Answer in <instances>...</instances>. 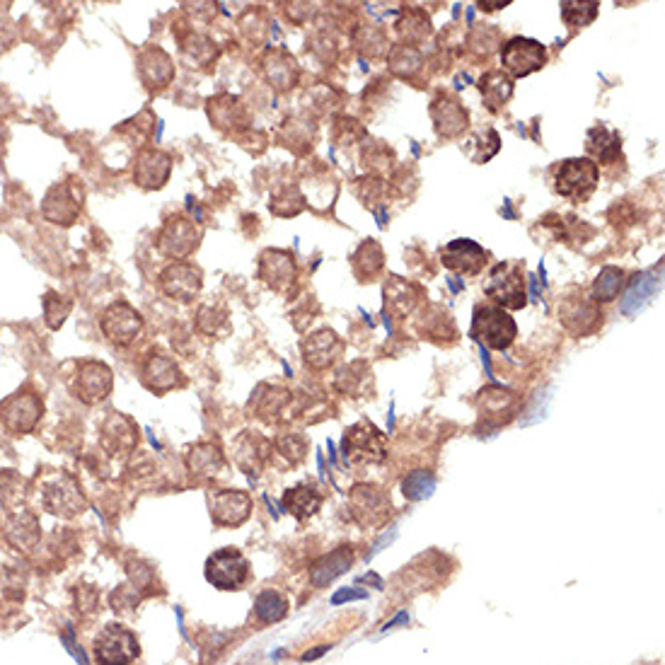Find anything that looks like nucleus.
<instances>
[{
	"mask_svg": "<svg viewBox=\"0 0 665 665\" xmlns=\"http://www.w3.org/2000/svg\"><path fill=\"white\" fill-rule=\"evenodd\" d=\"M39 503L46 513L59 518H78L88 508L78 479L66 472H51L39 482Z\"/></svg>",
	"mask_w": 665,
	"mask_h": 665,
	"instance_id": "obj_1",
	"label": "nucleus"
},
{
	"mask_svg": "<svg viewBox=\"0 0 665 665\" xmlns=\"http://www.w3.org/2000/svg\"><path fill=\"white\" fill-rule=\"evenodd\" d=\"M516 334V322L499 305H477L474 308L470 337L477 344H482V349L487 346V349L494 351H506L516 339Z\"/></svg>",
	"mask_w": 665,
	"mask_h": 665,
	"instance_id": "obj_2",
	"label": "nucleus"
},
{
	"mask_svg": "<svg viewBox=\"0 0 665 665\" xmlns=\"http://www.w3.org/2000/svg\"><path fill=\"white\" fill-rule=\"evenodd\" d=\"M341 453L349 465H380L387 458V441L370 421H358L346 429Z\"/></svg>",
	"mask_w": 665,
	"mask_h": 665,
	"instance_id": "obj_3",
	"label": "nucleus"
},
{
	"mask_svg": "<svg viewBox=\"0 0 665 665\" xmlns=\"http://www.w3.org/2000/svg\"><path fill=\"white\" fill-rule=\"evenodd\" d=\"M525 264L520 262H499L491 269L484 293L508 310H520L528 305V291H525Z\"/></svg>",
	"mask_w": 665,
	"mask_h": 665,
	"instance_id": "obj_4",
	"label": "nucleus"
},
{
	"mask_svg": "<svg viewBox=\"0 0 665 665\" xmlns=\"http://www.w3.org/2000/svg\"><path fill=\"white\" fill-rule=\"evenodd\" d=\"M44 416V402L34 390H17L0 402V424L10 436H27Z\"/></svg>",
	"mask_w": 665,
	"mask_h": 665,
	"instance_id": "obj_5",
	"label": "nucleus"
},
{
	"mask_svg": "<svg viewBox=\"0 0 665 665\" xmlns=\"http://www.w3.org/2000/svg\"><path fill=\"white\" fill-rule=\"evenodd\" d=\"M598 182H600V172L593 160L571 158L559 165L557 177H554V189H557V194L564 196V199L581 204V201L591 199Z\"/></svg>",
	"mask_w": 665,
	"mask_h": 665,
	"instance_id": "obj_6",
	"label": "nucleus"
},
{
	"mask_svg": "<svg viewBox=\"0 0 665 665\" xmlns=\"http://www.w3.org/2000/svg\"><path fill=\"white\" fill-rule=\"evenodd\" d=\"M201 228L187 216H170L155 237V247L167 259L184 262L187 257L199 250Z\"/></svg>",
	"mask_w": 665,
	"mask_h": 665,
	"instance_id": "obj_7",
	"label": "nucleus"
},
{
	"mask_svg": "<svg viewBox=\"0 0 665 665\" xmlns=\"http://www.w3.org/2000/svg\"><path fill=\"white\" fill-rule=\"evenodd\" d=\"M559 322L574 337H588L603 325V310H600V303L588 298L581 288H571L559 303Z\"/></svg>",
	"mask_w": 665,
	"mask_h": 665,
	"instance_id": "obj_8",
	"label": "nucleus"
},
{
	"mask_svg": "<svg viewBox=\"0 0 665 665\" xmlns=\"http://www.w3.org/2000/svg\"><path fill=\"white\" fill-rule=\"evenodd\" d=\"M206 581L218 591H240L250 581V562L240 549H218L206 562Z\"/></svg>",
	"mask_w": 665,
	"mask_h": 665,
	"instance_id": "obj_9",
	"label": "nucleus"
},
{
	"mask_svg": "<svg viewBox=\"0 0 665 665\" xmlns=\"http://www.w3.org/2000/svg\"><path fill=\"white\" fill-rule=\"evenodd\" d=\"M73 397L83 404H100L112 395L114 390V373L107 363L102 361H80L75 366V373L68 380Z\"/></svg>",
	"mask_w": 665,
	"mask_h": 665,
	"instance_id": "obj_10",
	"label": "nucleus"
},
{
	"mask_svg": "<svg viewBox=\"0 0 665 665\" xmlns=\"http://www.w3.org/2000/svg\"><path fill=\"white\" fill-rule=\"evenodd\" d=\"M83 187L78 179H66V182H56L49 192L44 194L42 201V216L44 221L68 228L80 218L83 213Z\"/></svg>",
	"mask_w": 665,
	"mask_h": 665,
	"instance_id": "obj_11",
	"label": "nucleus"
},
{
	"mask_svg": "<svg viewBox=\"0 0 665 665\" xmlns=\"http://www.w3.org/2000/svg\"><path fill=\"white\" fill-rule=\"evenodd\" d=\"M100 329L107 337L109 344L114 346H129L141 337L143 332V317L133 305L126 300H117V303L107 305L100 315Z\"/></svg>",
	"mask_w": 665,
	"mask_h": 665,
	"instance_id": "obj_12",
	"label": "nucleus"
},
{
	"mask_svg": "<svg viewBox=\"0 0 665 665\" xmlns=\"http://www.w3.org/2000/svg\"><path fill=\"white\" fill-rule=\"evenodd\" d=\"M138 653L136 634L121 624H107L95 639V658L100 665H131Z\"/></svg>",
	"mask_w": 665,
	"mask_h": 665,
	"instance_id": "obj_13",
	"label": "nucleus"
},
{
	"mask_svg": "<svg viewBox=\"0 0 665 665\" xmlns=\"http://www.w3.org/2000/svg\"><path fill=\"white\" fill-rule=\"evenodd\" d=\"M501 63L508 78H525L540 71L547 63V49L540 42L528 37H513L501 46Z\"/></svg>",
	"mask_w": 665,
	"mask_h": 665,
	"instance_id": "obj_14",
	"label": "nucleus"
},
{
	"mask_svg": "<svg viewBox=\"0 0 665 665\" xmlns=\"http://www.w3.org/2000/svg\"><path fill=\"white\" fill-rule=\"evenodd\" d=\"M477 409L479 421L487 429H501V426L511 424L516 414H520V395L499 385L484 387L477 397Z\"/></svg>",
	"mask_w": 665,
	"mask_h": 665,
	"instance_id": "obj_15",
	"label": "nucleus"
},
{
	"mask_svg": "<svg viewBox=\"0 0 665 665\" xmlns=\"http://www.w3.org/2000/svg\"><path fill=\"white\" fill-rule=\"evenodd\" d=\"M349 511L361 528H375L390 516V496L375 484H356L349 494Z\"/></svg>",
	"mask_w": 665,
	"mask_h": 665,
	"instance_id": "obj_16",
	"label": "nucleus"
},
{
	"mask_svg": "<svg viewBox=\"0 0 665 665\" xmlns=\"http://www.w3.org/2000/svg\"><path fill=\"white\" fill-rule=\"evenodd\" d=\"M160 291L177 303H192L204 288V271L192 262H172L160 271Z\"/></svg>",
	"mask_w": 665,
	"mask_h": 665,
	"instance_id": "obj_17",
	"label": "nucleus"
},
{
	"mask_svg": "<svg viewBox=\"0 0 665 665\" xmlns=\"http://www.w3.org/2000/svg\"><path fill=\"white\" fill-rule=\"evenodd\" d=\"M138 426L121 412H109L100 426V445L112 458H126L136 450Z\"/></svg>",
	"mask_w": 665,
	"mask_h": 665,
	"instance_id": "obj_18",
	"label": "nucleus"
},
{
	"mask_svg": "<svg viewBox=\"0 0 665 665\" xmlns=\"http://www.w3.org/2000/svg\"><path fill=\"white\" fill-rule=\"evenodd\" d=\"M257 279L271 291H288L298 279L296 259L286 250H264L257 262Z\"/></svg>",
	"mask_w": 665,
	"mask_h": 665,
	"instance_id": "obj_19",
	"label": "nucleus"
},
{
	"mask_svg": "<svg viewBox=\"0 0 665 665\" xmlns=\"http://www.w3.org/2000/svg\"><path fill=\"white\" fill-rule=\"evenodd\" d=\"M344 349V339H341L334 329H317V332L308 334V337L303 339V344H300L305 366L312 370H327L329 366H334L341 354H344Z\"/></svg>",
	"mask_w": 665,
	"mask_h": 665,
	"instance_id": "obj_20",
	"label": "nucleus"
},
{
	"mask_svg": "<svg viewBox=\"0 0 665 665\" xmlns=\"http://www.w3.org/2000/svg\"><path fill=\"white\" fill-rule=\"evenodd\" d=\"M172 175V158L170 153L160 148H143L136 155V163H133V182L141 189L155 192V189H163L170 182Z\"/></svg>",
	"mask_w": 665,
	"mask_h": 665,
	"instance_id": "obj_21",
	"label": "nucleus"
},
{
	"mask_svg": "<svg viewBox=\"0 0 665 665\" xmlns=\"http://www.w3.org/2000/svg\"><path fill=\"white\" fill-rule=\"evenodd\" d=\"M296 402H298V397L293 395L291 390H286V387L262 385L257 392H254L250 407L262 421L279 424V421L288 419V414L291 412H298V414L303 412V407H296Z\"/></svg>",
	"mask_w": 665,
	"mask_h": 665,
	"instance_id": "obj_22",
	"label": "nucleus"
},
{
	"mask_svg": "<svg viewBox=\"0 0 665 665\" xmlns=\"http://www.w3.org/2000/svg\"><path fill=\"white\" fill-rule=\"evenodd\" d=\"M252 516V499L247 491L221 489L211 496V518L221 528H240Z\"/></svg>",
	"mask_w": 665,
	"mask_h": 665,
	"instance_id": "obj_23",
	"label": "nucleus"
},
{
	"mask_svg": "<svg viewBox=\"0 0 665 665\" xmlns=\"http://www.w3.org/2000/svg\"><path fill=\"white\" fill-rule=\"evenodd\" d=\"M3 537L10 547L22 554H30L37 549L39 540H42V523L27 508H17L10 511V516L3 523Z\"/></svg>",
	"mask_w": 665,
	"mask_h": 665,
	"instance_id": "obj_24",
	"label": "nucleus"
},
{
	"mask_svg": "<svg viewBox=\"0 0 665 665\" xmlns=\"http://www.w3.org/2000/svg\"><path fill=\"white\" fill-rule=\"evenodd\" d=\"M141 383L155 395H167L184 385V375L170 356L150 354L141 366Z\"/></svg>",
	"mask_w": 665,
	"mask_h": 665,
	"instance_id": "obj_25",
	"label": "nucleus"
},
{
	"mask_svg": "<svg viewBox=\"0 0 665 665\" xmlns=\"http://www.w3.org/2000/svg\"><path fill=\"white\" fill-rule=\"evenodd\" d=\"M138 78L148 90H165L175 80V61L160 46H148L136 59Z\"/></svg>",
	"mask_w": 665,
	"mask_h": 665,
	"instance_id": "obj_26",
	"label": "nucleus"
},
{
	"mask_svg": "<svg viewBox=\"0 0 665 665\" xmlns=\"http://www.w3.org/2000/svg\"><path fill=\"white\" fill-rule=\"evenodd\" d=\"M431 121L433 129H436L438 136L443 138H455L460 136L462 131H467V121H470V114L467 109L462 107V102L455 95H441L431 102Z\"/></svg>",
	"mask_w": 665,
	"mask_h": 665,
	"instance_id": "obj_27",
	"label": "nucleus"
},
{
	"mask_svg": "<svg viewBox=\"0 0 665 665\" xmlns=\"http://www.w3.org/2000/svg\"><path fill=\"white\" fill-rule=\"evenodd\" d=\"M206 112H208V119H211V124L216 126L218 131L237 133L250 126V112H247L245 102H242L240 97L228 95V92L211 97V100H208Z\"/></svg>",
	"mask_w": 665,
	"mask_h": 665,
	"instance_id": "obj_28",
	"label": "nucleus"
},
{
	"mask_svg": "<svg viewBox=\"0 0 665 665\" xmlns=\"http://www.w3.org/2000/svg\"><path fill=\"white\" fill-rule=\"evenodd\" d=\"M262 73L266 83H269L276 92H286L296 88L300 78L298 61L293 59L286 49H279V46H271V49L264 51Z\"/></svg>",
	"mask_w": 665,
	"mask_h": 665,
	"instance_id": "obj_29",
	"label": "nucleus"
},
{
	"mask_svg": "<svg viewBox=\"0 0 665 665\" xmlns=\"http://www.w3.org/2000/svg\"><path fill=\"white\" fill-rule=\"evenodd\" d=\"M487 250L472 240H453L441 250V262L445 269L462 276H474L487 264Z\"/></svg>",
	"mask_w": 665,
	"mask_h": 665,
	"instance_id": "obj_30",
	"label": "nucleus"
},
{
	"mask_svg": "<svg viewBox=\"0 0 665 665\" xmlns=\"http://www.w3.org/2000/svg\"><path fill=\"white\" fill-rule=\"evenodd\" d=\"M383 296H385L387 315L402 320V317L412 315V312L416 310L419 300L424 298V291H421L416 283L402 279V276H390V279L385 281Z\"/></svg>",
	"mask_w": 665,
	"mask_h": 665,
	"instance_id": "obj_31",
	"label": "nucleus"
},
{
	"mask_svg": "<svg viewBox=\"0 0 665 665\" xmlns=\"http://www.w3.org/2000/svg\"><path fill=\"white\" fill-rule=\"evenodd\" d=\"M187 470L196 482H211L225 470V455L221 445L216 443H196L184 455Z\"/></svg>",
	"mask_w": 665,
	"mask_h": 665,
	"instance_id": "obj_32",
	"label": "nucleus"
},
{
	"mask_svg": "<svg viewBox=\"0 0 665 665\" xmlns=\"http://www.w3.org/2000/svg\"><path fill=\"white\" fill-rule=\"evenodd\" d=\"M235 465L245 474H259V470L271 458V443L259 433L245 431L233 445Z\"/></svg>",
	"mask_w": 665,
	"mask_h": 665,
	"instance_id": "obj_33",
	"label": "nucleus"
},
{
	"mask_svg": "<svg viewBox=\"0 0 665 665\" xmlns=\"http://www.w3.org/2000/svg\"><path fill=\"white\" fill-rule=\"evenodd\" d=\"M416 329H419L421 337L436 341V344H453L458 339L455 320L441 305H429V308L421 310L419 320H416Z\"/></svg>",
	"mask_w": 665,
	"mask_h": 665,
	"instance_id": "obj_34",
	"label": "nucleus"
},
{
	"mask_svg": "<svg viewBox=\"0 0 665 665\" xmlns=\"http://www.w3.org/2000/svg\"><path fill=\"white\" fill-rule=\"evenodd\" d=\"M179 54L192 68H208L218 59V46L206 34L189 32L187 37L179 39Z\"/></svg>",
	"mask_w": 665,
	"mask_h": 665,
	"instance_id": "obj_35",
	"label": "nucleus"
},
{
	"mask_svg": "<svg viewBox=\"0 0 665 665\" xmlns=\"http://www.w3.org/2000/svg\"><path fill=\"white\" fill-rule=\"evenodd\" d=\"M351 564H354V552H351V547H339V549H334L332 554H325L320 562L312 564V569H310L312 586L315 588L327 586L329 581H334V578L344 574Z\"/></svg>",
	"mask_w": 665,
	"mask_h": 665,
	"instance_id": "obj_36",
	"label": "nucleus"
},
{
	"mask_svg": "<svg viewBox=\"0 0 665 665\" xmlns=\"http://www.w3.org/2000/svg\"><path fill=\"white\" fill-rule=\"evenodd\" d=\"M586 150H588V155H593V158L598 160V163H603V165L615 163V160L622 155L620 133L605 129V126H593L586 136Z\"/></svg>",
	"mask_w": 665,
	"mask_h": 665,
	"instance_id": "obj_37",
	"label": "nucleus"
},
{
	"mask_svg": "<svg viewBox=\"0 0 665 665\" xmlns=\"http://www.w3.org/2000/svg\"><path fill=\"white\" fill-rule=\"evenodd\" d=\"M351 269L361 283L375 281V276L385 269V252L375 240H366L351 257Z\"/></svg>",
	"mask_w": 665,
	"mask_h": 665,
	"instance_id": "obj_38",
	"label": "nucleus"
},
{
	"mask_svg": "<svg viewBox=\"0 0 665 665\" xmlns=\"http://www.w3.org/2000/svg\"><path fill=\"white\" fill-rule=\"evenodd\" d=\"M320 506L322 494L315 487H310V484H300V487L288 489L286 494H283V508L298 520L315 516V513L320 511Z\"/></svg>",
	"mask_w": 665,
	"mask_h": 665,
	"instance_id": "obj_39",
	"label": "nucleus"
},
{
	"mask_svg": "<svg viewBox=\"0 0 665 665\" xmlns=\"http://www.w3.org/2000/svg\"><path fill=\"white\" fill-rule=\"evenodd\" d=\"M334 385H337L339 392L351 397H361L366 395L368 385L373 387V373H370V366L363 361H354L349 366H344L334 378Z\"/></svg>",
	"mask_w": 665,
	"mask_h": 665,
	"instance_id": "obj_40",
	"label": "nucleus"
},
{
	"mask_svg": "<svg viewBox=\"0 0 665 665\" xmlns=\"http://www.w3.org/2000/svg\"><path fill=\"white\" fill-rule=\"evenodd\" d=\"M479 92H482L489 112H499L503 104L511 100L513 80L503 71H489L482 80H479Z\"/></svg>",
	"mask_w": 665,
	"mask_h": 665,
	"instance_id": "obj_41",
	"label": "nucleus"
},
{
	"mask_svg": "<svg viewBox=\"0 0 665 665\" xmlns=\"http://www.w3.org/2000/svg\"><path fill=\"white\" fill-rule=\"evenodd\" d=\"M658 288H661V279H653L651 274H636L634 279L629 281L627 293H624L622 310L627 312V315L639 312L653 296H656Z\"/></svg>",
	"mask_w": 665,
	"mask_h": 665,
	"instance_id": "obj_42",
	"label": "nucleus"
},
{
	"mask_svg": "<svg viewBox=\"0 0 665 665\" xmlns=\"http://www.w3.org/2000/svg\"><path fill=\"white\" fill-rule=\"evenodd\" d=\"M624 288V271L620 266H605L593 283V300L595 303H610L620 296Z\"/></svg>",
	"mask_w": 665,
	"mask_h": 665,
	"instance_id": "obj_43",
	"label": "nucleus"
},
{
	"mask_svg": "<svg viewBox=\"0 0 665 665\" xmlns=\"http://www.w3.org/2000/svg\"><path fill=\"white\" fill-rule=\"evenodd\" d=\"M421 66H424V59H421V51L416 46L402 44L390 51V71L399 78H414L421 71Z\"/></svg>",
	"mask_w": 665,
	"mask_h": 665,
	"instance_id": "obj_44",
	"label": "nucleus"
},
{
	"mask_svg": "<svg viewBox=\"0 0 665 665\" xmlns=\"http://www.w3.org/2000/svg\"><path fill=\"white\" fill-rule=\"evenodd\" d=\"M288 600L279 591H264L254 603V617L262 624H274L286 617Z\"/></svg>",
	"mask_w": 665,
	"mask_h": 665,
	"instance_id": "obj_45",
	"label": "nucleus"
},
{
	"mask_svg": "<svg viewBox=\"0 0 665 665\" xmlns=\"http://www.w3.org/2000/svg\"><path fill=\"white\" fill-rule=\"evenodd\" d=\"M42 308H44V322H46V327H49V329H61L63 325H66L68 315H71L73 303H71V298L61 296V293L49 291L42 298Z\"/></svg>",
	"mask_w": 665,
	"mask_h": 665,
	"instance_id": "obj_46",
	"label": "nucleus"
},
{
	"mask_svg": "<svg viewBox=\"0 0 665 665\" xmlns=\"http://www.w3.org/2000/svg\"><path fill=\"white\" fill-rule=\"evenodd\" d=\"M228 325V308L223 303H206L196 312V329L206 337H213Z\"/></svg>",
	"mask_w": 665,
	"mask_h": 665,
	"instance_id": "obj_47",
	"label": "nucleus"
},
{
	"mask_svg": "<svg viewBox=\"0 0 665 665\" xmlns=\"http://www.w3.org/2000/svg\"><path fill=\"white\" fill-rule=\"evenodd\" d=\"M303 208H305V199H303V194L298 192V187H283V189H279V192L271 194L269 211L274 213V216H281V218L298 216Z\"/></svg>",
	"mask_w": 665,
	"mask_h": 665,
	"instance_id": "obj_48",
	"label": "nucleus"
},
{
	"mask_svg": "<svg viewBox=\"0 0 665 665\" xmlns=\"http://www.w3.org/2000/svg\"><path fill=\"white\" fill-rule=\"evenodd\" d=\"M397 30L404 39H407L409 46H412V42H421V39L429 37V32H431L429 17L421 13V10H414V8L404 10L402 20L397 22Z\"/></svg>",
	"mask_w": 665,
	"mask_h": 665,
	"instance_id": "obj_49",
	"label": "nucleus"
},
{
	"mask_svg": "<svg viewBox=\"0 0 665 665\" xmlns=\"http://www.w3.org/2000/svg\"><path fill=\"white\" fill-rule=\"evenodd\" d=\"M436 489V477L429 470H414L404 477L402 482V494L407 496L409 501H424L429 499Z\"/></svg>",
	"mask_w": 665,
	"mask_h": 665,
	"instance_id": "obj_50",
	"label": "nucleus"
},
{
	"mask_svg": "<svg viewBox=\"0 0 665 665\" xmlns=\"http://www.w3.org/2000/svg\"><path fill=\"white\" fill-rule=\"evenodd\" d=\"M25 479L13 470L0 472V503L10 511H17L22 499H25Z\"/></svg>",
	"mask_w": 665,
	"mask_h": 665,
	"instance_id": "obj_51",
	"label": "nucleus"
},
{
	"mask_svg": "<svg viewBox=\"0 0 665 665\" xmlns=\"http://www.w3.org/2000/svg\"><path fill=\"white\" fill-rule=\"evenodd\" d=\"M276 453H279L283 460L291 462V465H298V462H303L305 455H308V443H305V438L298 436V433H283V436L276 438Z\"/></svg>",
	"mask_w": 665,
	"mask_h": 665,
	"instance_id": "obj_52",
	"label": "nucleus"
},
{
	"mask_svg": "<svg viewBox=\"0 0 665 665\" xmlns=\"http://www.w3.org/2000/svg\"><path fill=\"white\" fill-rule=\"evenodd\" d=\"M598 3H562V17L569 27H586L598 17Z\"/></svg>",
	"mask_w": 665,
	"mask_h": 665,
	"instance_id": "obj_53",
	"label": "nucleus"
},
{
	"mask_svg": "<svg viewBox=\"0 0 665 665\" xmlns=\"http://www.w3.org/2000/svg\"><path fill=\"white\" fill-rule=\"evenodd\" d=\"M356 46L368 56H380L387 49L385 34L378 27H363L356 37Z\"/></svg>",
	"mask_w": 665,
	"mask_h": 665,
	"instance_id": "obj_54",
	"label": "nucleus"
},
{
	"mask_svg": "<svg viewBox=\"0 0 665 665\" xmlns=\"http://www.w3.org/2000/svg\"><path fill=\"white\" fill-rule=\"evenodd\" d=\"M354 598H363V593H358V591H341V593L334 595L332 603H334V605H339L341 600H354Z\"/></svg>",
	"mask_w": 665,
	"mask_h": 665,
	"instance_id": "obj_55",
	"label": "nucleus"
},
{
	"mask_svg": "<svg viewBox=\"0 0 665 665\" xmlns=\"http://www.w3.org/2000/svg\"><path fill=\"white\" fill-rule=\"evenodd\" d=\"M479 8H482V10H501V8H508V3H479Z\"/></svg>",
	"mask_w": 665,
	"mask_h": 665,
	"instance_id": "obj_56",
	"label": "nucleus"
}]
</instances>
